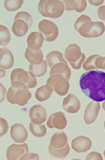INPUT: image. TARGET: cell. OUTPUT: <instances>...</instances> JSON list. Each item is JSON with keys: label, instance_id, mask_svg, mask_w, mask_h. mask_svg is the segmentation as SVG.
<instances>
[{"label": "cell", "instance_id": "obj_43", "mask_svg": "<svg viewBox=\"0 0 105 160\" xmlns=\"http://www.w3.org/2000/svg\"><path fill=\"white\" fill-rule=\"evenodd\" d=\"M103 0H98V1H94V0H90L88 3L93 4V5H100V4H103Z\"/></svg>", "mask_w": 105, "mask_h": 160}, {"label": "cell", "instance_id": "obj_45", "mask_svg": "<svg viewBox=\"0 0 105 160\" xmlns=\"http://www.w3.org/2000/svg\"><path fill=\"white\" fill-rule=\"evenodd\" d=\"M101 107H102V108H103V109L105 110V101L103 102V104H102V105H101Z\"/></svg>", "mask_w": 105, "mask_h": 160}, {"label": "cell", "instance_id": "obj_19", "mask_svg": "<svg viewBox=\"0 0 105 160\" xmlns=\"http://www.w3.org/2000/svg\"><path fill=\"white\" fill-rule=\"evenodd\" d=\"M53 91H54V89L52 86L45 84V85H43L37 89L36 92H35V98H36V100H38L40 102H44L52 97Z\"/></svg>", "mask_w": 105, "mask_h": 160}, {"label": "cell", "instance_id": "obj_33", "mask_svg": "<svg viewBox=\"0 0 105 160\" xmlns=\"http://www.w3.org/2000/svg\"><path fill=\"white\" fill-rule=\"evenodd\" d=\"M87 22H91V19H90V16H87V15H81L79 18H77V20L75 21V30L78 32L80 30V28L83 26V24H85V23H87Z\"/></svg>", "mask_w": 105, "mask_h": 160}, {"label": "cell", "instance_id": "obj_10", "mask_svg": "<svg viewBox=\"0 0 105 160\" xmlns=\"http://www.w3.org/2000/svg\"><path fill=\"white\" fill-rule=\"evenodd\" d=\"M62 107L68 113H77L81 108V103L75 94L69 93L63 99Z\"/></svg>", "mask_w": 105, "mask_h": 160}, {"label": "cell", "instance_id": "obj_14", "mask_svg": "<svg viewBox=\"0 0 105 160\" xmlns=\"http://www.w3.org/2000/svg\"><path fill=\"white\" fill-rule=\"evenodd\" d=\"M14 65V55L7 48H1L0 50V67L3 69H11Z\"/></svg>", "mask_w": 105, "mask_h": 160}, {"label": "cell", "instance_id": "obj_42", "mask_svg": "<svg viewBox=\"0 0 105 160\" xmlns=\"http://www.w3.org/2000/svg\"><path fill=\"white\" fill-rule=\"evenodd\" d=\"M0 88H1V99H0V101L1 102H3L4 101V99H5V96L7 94V92L5 91V88H4V86L2 85H0Z\"/></svg>", "mask_w": 105, "mask_h": 160}, {"label": "cell", "instance_id": "obj_12", "mask_svg": "<svg viewBox=\"0 0 105 160\" xmlns=\"http://www.w3.org/2000/svg\"><path fill=\"white\" fill-rule=\"evenodd\" d=\"M93 145V142L86 136H78L72 141V148L77 153L87 152Z\"/></svg>", "mask_w": 105, "mask_h": 160}, {"label": "cell", "instance_id": "obj_2", "mask_svg": "<svg viewBox=\"0 0 105 160\" xmlns=\"http://www.w3.org/2000/svg\"><path fill=\"white\" fill-rule=\"evenodd\" d=\"M63 1L60 0H40L38 3L39 13L44 17L59 18L64 13Z\"/></svg>", "mask_w": 105, "mask_h": 160}, {"label": "cell", "instance_id": "obj_1", "mask_svg": "<svg viewBox=\"0 0 105 160\" xmlns=\"http://www.w3.org/2000/svg\"><path fill=\"white\" fill-rule=\"evenodd\" d=\"M83 93L93 101H105V72L103 70L85 71L79 78Z\"/></svg>", "mask_w": 105, "mask_h": 160}, {"label": "cell", "instance_id": "obj_6", "mask_svg": "<svg viewBox=\"0 0 105 160\" xmlns=\"http://www.w3.org/2000/svg\"><path fill=\"white\" fill-rule=\"evenodd\" d=\"M46 125L48 128H57L59 131H63L67 125L66 117L62 112H54L48 117Z\"/></svg>", "mask_w": 105, "mask_h": 160}, {"label": "cell", "instance_id": "obj_30", "mask_svg": "<svg viewBox=\"0 0 105 160\" xmlns=\"http://www.w3.org/2000/svg\"><path fill=\"white\" fill-rule=\"evenodd\" d=\"M23 5V0H5L4 8L9 12H14V11L19 10Z\"/></svg>", "mask_w": 105, "mask_h": 160}, {"label": "cell", "instance_id": "obj_38", "mask_svg": "<svg viewBox=\"0 0 105 160\" xmlns=\"http://www.w3.org/2000/svg\"><path fill=\"white\" fill-rule=\"evenodd\" d=\"M97 70H105V56H99L96 62Z\"/></svg>", "mask_w": 105, "mask_h": 160}, {"label": "cell", "instance_id": "obj_3", "mask_svg": "<svg viewBox=\"0 0 105 160\" xmlns=\"http://www.w3.org/2000/svg\"><path fill=\"white\" fill-rule=\"evenodd\" d=\"M11 83L20 82L24 84L28 89L35 88L37 86V78L31 72H28L21 68H16L12 71L10 77Z\"/></svg>", "mask_w": 105, "mask_h": 160}, {"label": "cell", "instance_id": "obj_4", "mask_svg": "<svg viewBox=\"0 0 105 160\" xmlns=\"http://www.w3.org/2000/svg\"><path fill=\"white\" fill-rule=\"evenodd\" d=\"M104 32L105 26L102 21H91V22L83 24L78 33L85 38H96V37L102 36Z\"/></svg>", "mask_w": 105, "mask_h": 160}, {"label": "cell", "instance_id": "obj_27", "mask_svg": "<svg viewBox=\"0 0 105 160\" xmlns=\"http://www.w3.org/2000/svg\"><path fill=\"white\" fill-rule=\"evenodd\" d=\"M29 131H31L32 135L35 137H38V138H42L46 135L47 129H46V125L44 124H36L31 122L29 123Z\"/></svg>", "mask_w": 105, "mask_h": 160}, {"label": "cell", "instance_id": "obj_18", "mask_svg": "<svg viewBox=\"0 0 105 160\" xmlns=\"http://www.w3.org/2000/svg\"><path fill=\"white\" fill-rule=\"evenodd\" d=\"M50 145L55 148H64L67 144V135L64 132H57L50 138Z\"/></svg>", "mask_w": 105, "mask_h": 160}, {"label": "cell", "instance_id": "obj_29", "mask_svg": "<svg viewBox=\"0 0 105 160\" xmlns=\"http://www.w3.org/2000/svg\"><path fill=\"white\" fill-rule=\"evenodd\" d=\"M99 54H93V55L88 56L87 58H86V61L84 62V64H83V69L85 70V71H91V70H97V67H96V62L97 59H98Z\"/></svg>", "mask_w": 105, "mask_h": 160}, {"label": "cell", "instance_id": "obj_40", "mask_svg": "<svg viewBox=\"0 0 105 160\" xmlns=\"http://www.w3.org/2000/svg\"><path fill=\"white\" fill-rule=\"evenodd\" d=\"M98 16L102 21H105V5H101L98 9Z\"/></svg>", "mask_w": 105, "mask_h": 160}, {"label": "cell", "instance_id": "obj_20", "mask_svg": "<svg viewBox=\"0 0 105 160\" xmlns=\"http://www.w3.org/2000/svg\"><path fill=\"white\" fill-rule=\"evenodd\" d=\"M28 24L23 20H14L12 26V31L13 34L17 37H22L24 36L28 31Z\"/></svg>", "mask_w": 105, "mask_h": 160}, {"label": "cell", "instance_id": "obj_37", "mask_svg": "<svg viewBox=\"0 0 105 160\" xmlns=\"http://www.w3.org/2000/svg\"><path fill=\"white\" fill-rule=\"evenodd\" d=\"M86 160H103L104 157H102V155L98 152H91L85 157Z\"/></svg>", "mask_w": 105, "mask_h": 160}, {"label": "cell", "instance_id": "obj_17", "mask_svg": "<svg viewBox=\"0 0 105 160\" xmlns=\"http://www.w3.org/2000/svg\"><path fill=\"white\" fill-rule=\"evenodd\" d=\"M24 55H25L26 61L31 65H37L44 61L43 59V52L41 51V49L40 50H32L29 48H26Z\"/></svg>", "mask_w": 105, "mask_h": 160}, {"label": "cell", "instance_id": "obj_46", "mask_svg": "<svg viewBox=\"0 0 105 160\" xmlns=\"http://www.w3.org/2000/svg\"><path fill=\"white\" fill-rule=\"evenodd\" d=\"M104 159H105V151H104Z\"/></svg>", "mask_w": 105, "mask_h": 160}, {"label": "cell", "instance_id": "obj_16", "mask_svg": "<svg viewBox=\"0 0 105 160\" xmlns=\"http://www.w3.org/2000/svg\"><path fill=\"white\" fill-rule=\"evenodd\" d=\"M53 74H60L65 78L66 80L69 81L72 77V70L69 68L67 62L66 63H59V64H56L55 66L50 68V75H53Z\"/></svg>", "mask_w": 105, "mask_h": 160}, {"label": "cell", "instance_id": "obj_35", "mask_svg": "<svg viewBox=\"0 0 105 160\" xmlns=\"http://www.w3.org/2000/svg\"><path fill=\"white\" fill-rule=\"evenodd\" d=\"M64 77H62V75H60V74H53V75H50V78H47V81H46V84L47 85H50V86H53L55 85L56 82L57 81H59L60 78H62Z\"/></svg>", "mask_w": 105, "mask_h": 160}, {"label": "cell", "instance_id": "obj_8", "mask_svg": "<svg viewBox=\"0 0 105 160\" xmlns=\"http://www.w3.org/2000/svg\"><path fill=\"white\" fill-rule=\"evenodd\" d=\"M29 120L33 123L42 124L47 121V112L46 109L42 105H33L29 109Z\"/></svg>", "mask_w": 105, "mask_h": 160}, {"label": "cell", "instance_id": "obj_44", "mask_svg": "<svg viewBox=\"0 0 105 160\" xmlns=\"http://www.w3.org/2000/svg\"><path fill=\"white\" fill-rule=\"evenodd\" d=\"M5 69H3V68H1V78H3L4 75H5V71H4Z\"/></svg>", "mask_w": 105, "mask_h": 160}, {"label": "cell", "instance_id": "obj_28", "mask_svg": "<svg viewBox=\"0 0 105 160\" xmlns=\"http://www.w3.org/2000/svg\"><path fill=\"white\" fill-rule=\"evenodd\" d=\"M11 42V32L3 24L0 26V45L2 48L7 47Z\"/></svg>", "mask_w": 105, "mask_h": 160}, {"label": "cell", "instance_id": "obj_9", "mask_svg": "<svg viewBox=\"0 0 105 160\" xmlns=\"http://www.w3.org/2000/svg\"><path fill=\"white\" fill-rule=\"evenodd\" d=\"M28 152V145L26 143L20 144H12L7 150V160H17L20 159L25 153Z\"/></svg>", "mask_w": 105, "mask_h": 160}, {"label": "cell", "instance_id": "obj_15", "mask_svg": "<svg viewBox=\"0 0 105 160\" xmlns=\"http://www.w3.org/2000/svg\"><path fill=\"white\" fill-rule=\"evenodd\" d=\"M44 40V36L40 32H32L26 38L28 48L32 49V50H40Z\"/></svg>", "mask_w": 105, "mask_h": 160}, {"label": "cell", "instance_id": "obj_11", "mask_svg": "<svg viewBox=\"0 0 105 160\" xmlns=\"http://www.w3.org/2000/svg\"><path fill=\"white\" fill-rule=\"evenodd\" d=\"M10 135H11V138L17 143H24L28 137L26 128L24 127V125H22V124H20V123L13 124L12 127H11Z\"/></svg>", "mask_w": 105, "mask_h": 160}, {"label": "cell", "instance_id": "obj_31", "mask_svg": "<svg viewBox=\"0 0 105 160\" xmlns=\"http://www.w3.org/2000/svg\"><path fill=\"white\" fill-rule=\"evenodd\" d=\"M19 19L25 21V22L28 24V27H31L32 24H33V18H32L31 14L28 13V12H25V11H21V12H18L17 14L15 15L14 20H19Z\"/></svg>", "mask_w": 105, "mask_h": 160}, {"label": "cell", "instance_id": "obj_5", "mask_svg": "<svg viewBox=\"0 0 105 160\" xmlns=\"http://www.w3.org/2000/svg\"><path fill=\"white\" fill-rule=\"evenodd\" d=\"M38 30L40 33L44 36V39L46 42H55L59 35L57 24L47 19H43L39 21Z\"/></svg>", "mask_w": 105, "mask_h": 160}, {"label": "cell", "instance_id": "obj_34", "mask_svg": "<svg viewBox=\"0 0 105 160\" xmlns=\"http://www.w3.org/2000/svg\"><path fill=\"white\" fill-rule=\"evenodd\" d=\"M0 125H1V129H0V136H4L7 134V132L9 131V124H7V120H4V118L0 119Z\"/></svg>", "mask_w": 105, "mask_h": 160}, {"label": "cell", "instance_id": "obj_26", "mask_svg": "<svg viewBox=\"0 0 105 160\" xmlns=\"http://www.w3.org/2000/svg\"><path fill=\"white\" fill-rule=\"evenodd\" d=\"M47 70V62L46 61H43L40 64L37 65H29V72L32 73L35 77H42L46 73Z\"/></svg>", "mask_w": 105, "mask_h": 160}, {"label": "cell", "instance_id": "obj_32", "mask_svg": "<svg viewBox=\"0 0 105 160\" xmlns=\"http://www.w3.org/2000/svg\"><path fill=\"white\" fill-rule=\"evenodd\" d=\"M71 1L72 9H74V11H76L77 13H82L86 9V5H87L86 0H71Z\"/></svg>", "mask_w": 105, "mask_h": 160}, {"label": "cell", "instance_id": "obj_23", "mask_svg": "<svg viewBox=\"0 0 105 160\" xmlns=\"http://www.w3.org/2000/svg\"><path fill=\"white\" fill-rule=\"evenodd\" d=\"M26 87L24 84L20 83V82H14L12 83L11 87L9 88L7 90V99L11 104H16V101H15V96L18 91L21 90V89H26Z\"/></svg>", "mask_w": 105, "mask_h": 160}, {"label": "cell", "instance_id": "obj_36", "mask_svg": "<svg viewBox=\"0 0 105 160\" xmlns=\"http://www.w3.org/2000/svg\"><path fill=\"white\" fill-rule=\"evenodd\" d=\"M86 61V56H85V54L83 53L82 54V58L79 59L78 62H76V63H74V64H71V66H72V69H75V70H79L81 67L83 66V64H84V62Z\"/></svg>", "mask_w": 105, "mask_h": 160}, {"label": "cell", "instance_id": "obj_21", "mask_svg": "<svg viewBox=\"0 0 105 160\" xmlns=\"http://www.w3.org/2000/svg\"><path fill=\"white\" fill-rule=\"evenodd\" d=\"M45 61L47 62V65L52 68V67L55 66L56 64L59 63H66V59L64 58V55L60 51H52L46 55V59Z\"/></svg>", "mask_w": 105, "mask_h": 160}, {"label": "cell", "instance_id": "obj_22", "mask_svg": "<svg viewBox=\"0 0 105 160\" xmlns=\"http://www.w3.org/2000/svg\"><path fill=\"white\" fill-rule=\"evenodd\" d=\"M53 89L58 96L64 97L67 94V92L69 90V82L68 80H66L65 78H60L59 81L56 82L55 85L53 86Z\"/></svg>", "mask_w": 105, "mask_h": 160}, {"label": "cell", "instance_id": "obj_24", "mask_svg": "<svg viewBox=\"0 0 105 160\" xmlns=\"http://www.w3.org/2000/svg\"><path fill=\"white\" fill-rule=\"evenodd\" d=\"M69 151H71V146L68 145V143L64 148H55L50 144L48 145V153H50V155L52 157H56V158H60V159L66 158L67 155L69 154Z\"/></svg>", "mask_w": 105, "mask_h": 160}, {"label": "cell", "instance_id": "obj_7", "mask_svg": "<svg viewBox=\"0 0 105 160\" xmlns=\"http://www.w3.org/2000/svg\"><path fill=\"white\" fill-rule=\"evenodd\" d=\"M101 109V104L100 102L97 101H91L87 104L85 110H84V115H83V119L86 124H93L94 122L97 120V117H98L99 112Z\"/></svg>", "mask_w": 105, "mask_h": 160}, {"label": "cell", "instance_id": "obj_25", "mask_svg": "<svg viewBox=\"0 0 105 160\" xmlns=\"http://www.w3.org/2000/svg\"><path fill=\"white\" fill-rule=\"evenodd\" d=\"M31 98H32V93L28 88L21 89V90L18 91L15 96L16 104L19 105V106H25V105L28 104V102L31 100Z\"/></svg>", "mask_w": 105, "mask_h": 160}, {"label": "cell", "instance_id": "obj_13", "mask_svg": "<svg viewBox=\"0 0 105 160\" xmlns=\"http://www.w3.org/2000/svg\"><path fill=\"white\" fill-rule=\"evenodd\" d=\"M82 51L81 48L79 47L77 44H71L68 45L65 49V52H64V58H65L66 62H68L69 65L74 64L76 62L79 61L82 58Z\"/></svg>", "mask_w": 105, "mask_h": 160}, {"label": "cell", "instance_id": "obj_41", "mask_svg": "<svg viewBox=\"0 0 105 160\" xmlns=\"http://www.w3.org/2000/svg\"><path fill=\"white\" fill-rule=\"evenodd\" d=\"M63 4H64V9L66 11H72V1L71 0H64L63 1Z\"/></svg>", "mask_w": 105, "mask_h": 160}, {"label": "cell", "instance_id": "obj_39", "mask_svg": "<svg viewBox=\"0 0 105 160\" xmlns=\"http://www.w3.org/2000/svg\"><path fill=\"white\" fill-rule=\"evenodd\" d=\"M39 155L38 154H35V153H29V152H28V153H25L23 156H21L20 160H32V159H35V160H39Z\"/></svg>", "mask_w": 105, "mask_h": 160}, {"label": "cell", "instance_id": "obj_47", "mask_svg": "<svg viewBox=\"0 0 105 160\" xmlns=\"http://www.w3.org/2000/svg\"><path fill=\"white\" fill-rule=\"evenodd\" d=\"M104 128H105V121H104Z\"/></svg>", "mask_w": 105, "mask_h": 160}]
</instances>
